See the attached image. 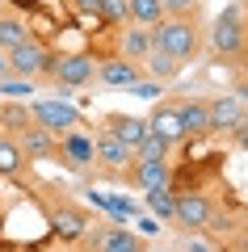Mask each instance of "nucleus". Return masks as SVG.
I'll return each mask as SVG.
<instances>
[{"mask_svg": "<svg viewBox=\"0 0 248 252\" xmlns=\"http://www.w3.org/2000/svg\"><path fill=\"white\" fill-rule=\"evenodd\" d=\"M126 17L139 30H156L160 21H164V4H160V0H126Z\"/></svg>", "mask_w": 248, "mask_h": 252, "instance_id": "12", "label": "nucleus"}, {"mask_svg": "<svg viewBox=\"0 0 248 252\" xmlns=\"http://www.w3.org/2000/svg\"><path fill=\"white\" fill-rule=\"evenodd\" d=\"M55 231H59V240H84L89 223H84L80 210H59V215H55Z\"/></svg>", "mask_w": 248, "mask_h": 252, "instance_id": "17", "label": "nucleus"}, {"mask_svg": "<svg viewBox=\"0 0 248 252\" xmlns=\"http://www.w3.org/2000/svg\"><path fill=\"white\" fill-rule=\"evenodd\" d=\"M181 109V126H185V135H206L211 130V114H206V101H185Z\"/></svg>", "mask_w": 248, "mask_h": 252, "instance_id": "16", "label": "nucleus"}, {"mask_svg": "<svg viewBox=\"0 0 248 252\" xmlns=\"http://www.w3.org/2000/svg\"><path fill=\"white\" fill-rule=\"evenodd\" d=\"M244 252H248V235H244Z\"/></svg>", "mask_w": 248, "mask_h": 252, "instance_id": "35", "label": "nucleus"}, {"mask_svg": "<svg viewBox=\"0 0 248 252\" xmlns=\"http://www.w3.org/2000/svg\"><path fill=\"white\" fill-rule=\"evenodd\" d=\"M30 38V30H26V21L21 17H0V51L9 55L13 46H21Z\"/></svg>", "mask_w": 248, "mask_h": 252, "instance_id": "20", "label": "nucleus"}, {"mask_svg": "<svg viewBox=\"0 0 248 252\" xmlns=\"http://www.w3.org/2000/svg\"><path fill=\"white\" fill-rule=\"evenodd\" d=\"M71 4H76L80 13H89L93 21H101V0H71Z\"/></svg>", "mask_w": 248, "mask_h": 252, "instance_id": "30", "label": "nucleus"}, {"mask_svg": "<svg viewBox=\"0 0 248 252\" xmlns=\"http://www.w3.org/2000/svg\"><path fill=\"white\" fill-rule=\"evenodd\" d=\"M59 152L68 156L76 168H84V164H93V139L76 135V130H68V135H59Z\"/></svg>", "mask_w": 248, "mask_h": 252, "instance_id": "15", "label": "nucleus"}, {"mask_svg": "<svg viewBox=\"0 0 248 252\" xmlns=\"http://www.w3.org/2000/svg\"><path fill=\"white\" fill-rule=\"evenodd\" d=\"M211 202L202 198V193H177V210H173V219H177L181 227H189V231H202L206 219H211Z\"/></svg>", "mask_w": 248, "mask_h": 252, "instance_id": "6", "label": "nucleus"}, {"mask_svg": "<svg viewBox=\"0 0 248 252\" xmlns=\"http://www.w3.org/2000/svg\"><path fill=\"white\" fill-rule=\"evenodd\" d=\"M164 4V13H177V17H185V13L198 9V0H160Z\"/></svg>", "mask_w": 248, "mask_h": 252, "instance_id": "29", "label": "nucleus"}, {"mask_svg": "<svg viewBox=\"0 0 248 252\" xmlns=\"http://www.w3.org/2000/svg\"><path fill=\"white\" fill-rule=\"evenodd\" d=\"M93 160H101L106 168H126V160H131V147H122L109 130H101L97 139H93Z\"/></svg>", "mask_w": 248, "mask_h": 252, "instance_id": "9", "label": "nucleus"}, {"mask_svg": "<svg viewBox=\"0 0 248 252\" xmlns=\"http://www.w3.org/2000/svg\"><path fill=\"white\" fill-rule=\"evenodd\" d=\"M97 80L109 84V89H131L135 80H139V67H135L131 59H109L97 67Z\"/></svg>", "mask_w": 248, "mask_h": 252, "instance_id": "10", "label": "nucleus"}, {"mask_svg": "<svg viewBox=\"0 0 248 252\" xmlns=\"http://www.w3.org/2000/svg\"><path fill=\"white\" fill-rule=\"evenodd\" d=\"M147 130H151V135H160L164 143H177V139H185L181 109H177V105H156V114L147 118Z\"/></svg>", "mask_w": 248, "mask_h": 252, "instance_id": "7", "label": "nucleus"}, {"mask_svg": "<svg viewBox=\"0 0 248 252\" xmlns=\"http://www.w3.org/2000/svg\"><path fill=\"white\" fill-rule=\"evenodd\" d=\"M169 147H173V143H164L160 135H151V130H147V139H143L135 152H139V160H164V156H169Z\"/></svg>", "mask_w": 248, "mask_h": 252, "instance_id": "24", "label": "nucleus"}, {"mask_svg": "<svg viewBox=\"0 0 248 252\" xmlns=\"http://www.w3.org/2000/svg\"><path fill=\"white\" fill-rule=\"evenodd\" d=\"M4 72H9V55L0 51V76H4Z\"/></svg>", "mask_w": 248, "mask_h": 252, "instance_id": "34", "label": "nucleus"}, {"mask_svg": "<svg viewBox=\"0 0 248 252\" xmlns=\"http://www.w3.org/2000/svg\"><path fill=\"white\" fill-rule=\"evenodd\" d=\"M4 4H13L17 13H34V9H42V0H4Z\"/></svg>", "mask_w": 248, "mask_h": 252, "instance_id": "31", "label": "nucleus"}, {"mask_svg": "<svg viewBox=\"0 0 248 252\" xmlns=\"http://www.w3.org/2000/svg\"><path fill=\"white\" fill-rule=\"evenodd\" d=\"M143 193H147L151 219H173V210H177V193H173L169 185H164V189H143Z\"/></svg>", "mask_w": 248, "mask_h": 252, "instance_id": "18", "label": "nucleus"}, {"mask_svg": "<svg viewBox=\"0 0 248 252\" xmlns=\"http://www.w3.org/2000/svg\"><path fill=\"white\" fill-rule=\"evenodd\" d=\"M51 80L68 84V89H76V84H89L93 76H97V63H93V55H55L51 63Z\"/></svg>", "mask_w": 248, "mask_h": 252, "instance_id": "4", "label": "nucleus"}, {"mask_svg": "<svg viewBox=\"0 0 248 252\" xmlns=\"http://www.w3.org/2000/svg\"><path fill=\"white\" fill-rule=\"evenodd\" d=\"M211 42H214L219 55H240V51H244V26H240V13L236 9H227L219 21H214Z\"/></svg>", "mask_w": 248, "mask_h": 252, "instance_id": "5", "label": "nucleus"}, {"mask_svg": "<svg viewBox=\"0 0 248 252\" xmlns=\"http://www.w3.org/2000/svg\"><path fill=\"white\" fill-rule=\"evenodd\" d=\"M151 46L164 55H173L177 63L194 59L198 55V30L189 26L185 17H173V21H160L156 30H151Z\"/></svg>", "mask_w": 248, "mask_h": 252, "instance_id": "1", "label": "nucleus"}, {"mask_svg": "<svg viewBox=\"0 0 248 252\" xmlns=\"http://www.w3.org/2000/svg\"><path fill=\"white\" fill-rule=\"evenodd\" d=\"M147 51H151V38L143 34V30H131V34L122 38V55L126 59H143Z\"/></svg>", "mask_w": 248, "mask_h": 252, "instance_id": "23", "label": "nucleus"}, {"mask_svg": "<svg viewBox=\"0 0 248 252\" xmlns=\"http://www.w3.org/2000/svg\"><path fill=\"white\" fill-rule=\"evenodd\" d=\"M30 114H34V122L42 126V130H51V135H68V130H76V126H80V114L63 97L59 101H34Z\"/></svg>", "mask_w": 248, "mask_h": 252, "instance_id": "3", "label": "nucleus"}, {"mask_svg": "<svg viewBox=\"0 0 248 252\" xmlns=\"http://www.w3.org/2000/svg\"><path fill=\"white\" fill-rule=\"evenodd\" d=\"M21 164H26V156H21V147L13 143V139H0V177H17Z\"/></svg>", "mask_w": 248, "mask_h": 252, "instance_id": "22", "label": "nucleus"}, {"mask_svg": "<svg viewBox=\"0 0 248 252\" xmlns=\"http://www.w3.org/2000/svg\"><path fill=\"white\" fill-rule=\"evenodd\" d=\"M51 63H55V55L46 51L38 38H26L21 46H13V51H9V72H17L21 80L46 76V72H51Z\"/></svg>", "mask_w": 248, "mask_h": 252, "instance_id": "2", "label": "nucleus"}, {"mask_svg": "<svg viewBox=\"0 0 248 252\" xmlns=\"http://www.w3.org/2000/svg\"><path fill=\"white\" fill-rule=\"evenodd\" d=\"M131 93H135L139 101H156L164 89H160V80H135V84H131Z\"/></svg>", "mask_w": 248, "mask_h": 252, "instance_id": "28", "label": "nucleus"}, {"mask_svg": "<svg viewBox=\"0 0 248 252\" xmlns=\"http://www.w3.org/2000/svg\"><path fill=\"white\" fill-rule=\"evenodd\" d=\"M139 231H143V235H156L160 223H156V219H139Z\"/></svg>", "mask_w": 248, "mask_h": 252, "instance_id": "32", "label": "nucleus"}, {"mask_svg": "<svg viewBox=\"0 0 248 252\" xmlns=\"http://www.w3.org/2000/svg\"><path fill=\"white\" fill-rule=\"evenodd\" d=\"M0 4H4V0H0Z\"/></svg>", "mask_w": 248, "mask_h": 252, "instance_id": "36", "label": "nucleus"}, {"mask_svg": "<svg viewBox=\"0 0 248 252\" xmlns=\"http://www.w3.org/2000/svg\"><path fill=\"white\" fill-rule=\"evenodd\" d=\"M189 252H211V248H206V240H189Z\"/></svg>", "mask_w": 248, "mask_h": 252, "instance_id": "33", "label": "nucleus"}, {"mask_svg": "<svg viewBox=\"0 0 248 252\" xmlns=\"http://www.w3.org/2000/svg\"><path fill=\"white\" fill-rule=\"evenodd\" d=\"M135 185L139 189H164L169 185V164L164 160H135Z\"/></svg>", "mask_w": 248, "mask_h": 252, "instance_id": "13", "label": "nucleus"}, {"mask_svg": "<svg viewBox=\"0 0 248 252\" xmlns=\"http://www.w3.org/2000/svg\"><path fill=\"white\" fill-rule=\"evenodd\" d=\"M177 67H181V63L173 59V55L156 51V46L147 51V72H151V80H169V76H177Z\"/></svg>", "mask_w": 248, "mask_h": 252, "instance_id": "21", "label": "nucleus"}, {"mask_svg": "<svg viewBox=\"0 0 248 252\" xmlns=\"http://www.w3.org/2000/svg\"><path fill=\"white\" fill-rule=\"evenodd\" d=\"M206 114H211V130H236L240 118H244V101H240V97L206 101Z\"/></svg>", "mask_w": 248, "mask_h": 252, "instance_id": "8", "label": "nucleus"}, {"mask_svg": "<svg viewBox=\"0 0 248 252\" xmlns=\"http://www.w3.org/2000/svg\"><path fill=\"white\" fill-rule=\"evenodd\" d=\"M109 135H114L122 147L135 152V147L147 139V122H143V118H109Z\"/></svg>", "mask_w": 248, "mask_h": 252, "instance_id": "11", "label": "nucleus"}, {"mask_svg": "<svg viewBox=\"0 0 248 252\" xmlns=\"http://www.w3.org/2000/svg\"><path fill=\"white\" fill-rule=\"evenodd\" d=\"M0 122L9 126V130H30V114L21 105H4L0 109Z\"/></svg>", "mask_w": 248, "mask_h": 252, "instance_id": "25", "label": "nucleus"}, {"mask_svg": "<svg viewBox=\"0 0 248 252\" xmlns=\"http://www.w3.org/2000/svg\"><path fill=\"white\" fill-rule=\"evenodd\" d=\"M126 21V0H101V26H118Z\"/></svg>", "mask_w": 248, "mask_h": 252, "instance_id": "26", "label": "nucleus"}, {"mask_svg": "<svg viewBox=\"0 0 248 252\" xmlns=\"http://www.w3.org/2000/svg\"><path fill=\"white\" fill-rule=\"evenodd\" d=\"M0 93H4L9 101H17V97H30V93H34V84L21 80V76H17V80H4V76H0Z\"/></svg>", "mask_w": 248, "mask_h": 252, "instance_id": "27", "label": "nucleus"}, {"mask_svg": "<svg viewBox=\"0 0 248 252\" xmlns=\"http://www.w3.org/2000/svg\"><path fill=\"white\" fill-rule=\"evenodd\" d=\"M21 135H26V139H21V156H38V160H42V156H55V152H59V143H55V139H51V130H42V126H30V130H21Z\"/></svg>", "mask_w": 248, "mask_h": 252, "instance_id": "14", "label": "nucleus"}, {"mask_svg": "<svg viewBox=\"0 0 248 252\" xmlns=\"http://www.w3.org/2000/svg\"><path fill=\"white\" fill-rule=\"evenodd\" d=\"M93 244L101 252H139V240L131 231H101V235H93Z\"/></svg>", "mask_w": 248, "mask_h": 252, "instance_id": "19", "label": "nucleus"}]
</instances>
